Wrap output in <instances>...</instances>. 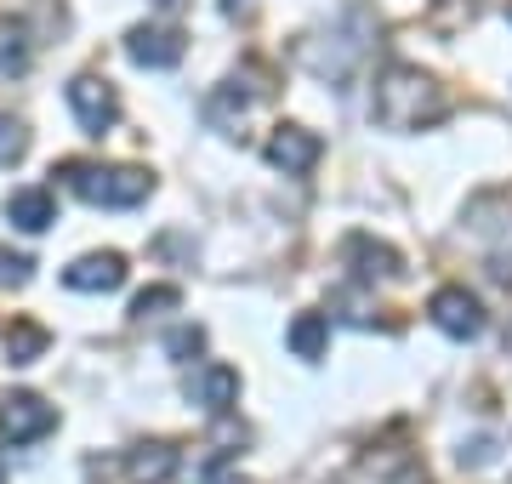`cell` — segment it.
I'll return each mask as SVG.
<instances>
[{
	"mask_svg": "<svg viewBox=\"0 0 512 484\" xmlns=\"http://www.w3.org/2000/svg\"><path fill=\"white\" fill-rule=\"evenodd\" d=\"M126 57L143 63V69H177L183 63V35L177 29H131Z\"/></svg>",
	"mask_w": 512,
	"mask_h": 484,
	"instance_id": "obj_8",
	"label": "cell"
},
{
	"mask_svg": "<svg viewBox=\"0 0 512 484\" xmlns=\"http://www.w3.org/2000/svg\"><path fill=\"white\" fill-rule=\"evenodd\" d=\"M154 6H177V0H154Z\"/></svg>",
	"mask_w": 512,
	"mask_h": 484,
	"instance_id": "obj_21",
	"label": "cell"
},
{
	"mask_svg": "<svg viewBox=\"0 0 512 484\" xmlns=\"http://www.w3.org/2000/svg\"><path fill=\"white\" fill-rule=\"evenodd\" d=\"M69 109H74V120L92 131V137H103V131L120 120L114 86H109V80H97V75H74V80H69Z\"/></svg>",
	"mask_w": 512,
	"mask_h": 484,
	"instance_id": "obj_4",
	"label": "cell"
},
{
	"mask_svg": "<svg viewBox=\"0 0 512 484\" xmlns=\"http://www.w3.org/2000/svg\"><path fill=\"white\" fill-rule=\"evenodd\" d=\"M63 285L69 291H120L126 285V257L120 251H92V257H80L74 268H63Z\"/></svg>",
	"mask_w": 512,
	"mask_h": 484,
	"instance_id": "obj_6",
	"label": "cell"
},
{
	"mask_svg": "<svg viewBox=\"0 0 512 484\" xmlns=\"http://www.w3.org/2000/svg\"><path fill=\"white\" fill-rule=\"evenodd\" d=\"M131 479H143V484H160L171 467H177V450L171 445H143V450H131Z\"/></svg>",
	"mask_w": 512,
	"mask_h": 484,
	"instance_id": "obj_14",
	"label": "cell"
},
{
	"mask_svg": "<svg viewBox=\"0 0 512 484\" xmlns=\"http://www.w3.org/2000/svg\"><path fill=\"white\" fill-rule=\"evenodd\" d=\"M433 325H439L444 336H478L484 331V308H478V297L467 291V285H444V291H433Z\"/></svg>",
	"mask_w": 512,
	"mask_h": 484,
	"instance_id": "obj_5",
	"label": "cell"
},
{
	"mask_svg": "<svg viewBox=\"0 0 512 484\" xmlns=\"http://www.w3.org/2000/svg\"><path fill=\"white\" fill-rule=\"evenodd\" d=\"M348 257L365 262V268H359L365 280H376V274H382V280H393V274H399V257H393L387 245H370L365 234H359V240H348Z\"/></svg>",
	"mask_w": 512,
	"mask_h": 484,
	"instance_id": "obj_15",
	"label": "cell"
},
{
	"mask_svg": "<svg viewBox=\"0 0 512 484\" xmlns=\"http://www.w3.org/2000/svg\"><path fill=\"white\" fill-rule=\"evenodd\" d=\"M188 399L194 405H205V410H234V399H239V371L234 365H200V371L188 376Z\"/></svg>",
	"mask_w": 512,
	"mask_h": 484,
	"instance_id": "obj_9",
	"label": "cell"
},
{
	"mask_svg": "<svg viewBox=\"0 0 512 484\" xmlns=\"http://www.w3.org/2000/svg\"><path fill=\"white\" fill-rule=\"evenodd\" d=\"M29 268H35V262L23 257V251H6V245H0V285H29Z\"/></svg>",
	"mask_w": 512,
	"mask_h": 484,
	"instance_id": "obj_19",
	"label": "cell"
},
{
	"mask_svg": "<svg viewBox=\"0 0 512 484\" xmlns=\"http://www.w3.org/2000/svg\"><path fill=\"white\" fill-rule=\"evenodd\" d=\"M29 69V23L0 18V80H12Z\"/></svg>",
	"mask_w": 512,
	"mask_h": 484,
	"instance_id": "obj_11",
	"label": "cell"
},
{
	"mask_svg": "<svg viewBox=\"0 0 512 484\" xmlns=\"http://www.w3.org/2000/svg\"><path fill=\"white\" fill-rule=\"evenodd\" d=\"M444 109H450L444 86L433 75H421L416 63L382 69L376 92H370V114H376V126H387V131H421V126H433V120H444Z\"/></svg>",
	"mask_w": 512,
	"mask_h": 484,
	"instance_id": "obj_1",
	"label": "cell"
},
{
	"mask_svg": "<svg viewBox=\"0 0 512 484\" xmlns=\"http://www.w3.org/2000/svg\"><path fill=\"white\" fill-rule=\"evenodd\" d=\"M63 177H69V188L86 205H143L148 188H154L148 171L137 166H69Z\"/></svg>",
	"mask_w": 512,
	"mask_h": 484,
	"instance_id": "obj_2",
	"label": "cell"
},
{
	"mask_svg": "<svg viewBox=\"0 0 512 484\" xmlns=\"http://www.w3.org/2000/svg\"><path fill=\"white\" fill-rule=\"evenodd\" d=\"M313 160H319V137L302 126H279L274 137H268V166H279L285 177H302V171H313Z\"/></svg>",
	"mask_w": 512,
	"mask_h": 484,
	"instance_id": "obj_7",
	"label": "cell"
},
{
	"mask_svg": "<svg viewBox=\"0 0 512 484\" xmlns=\"http://www.w3.org/2000/svg\"><path fill=\"white\" fill-rule=\"evenodd\" d=\"M23 149H29V131H23V120L0 114V166H18Z\"/></svg>",
	"mask_w": 512,
	"mask_h": 484,
	"instance_id": "obj_16",
	"label": "cell"
},
{
	"mask_svg": "<svg viewBox=\"0 0 512 484\" xmlns=\"http://www.w3.org/2000/svg\"><path fill=\"white\" fill-rule=\"evenodd\" d=\"M325 342H330L325 314H296L291 319V354L296 359H319V354H325Z\"/></svg>",
	"mask_w": 512,
	"mask_h": 484,
	"instance_id": "obj_13",
	"label": "cell"
},
{
	"mask_svg": "<svg viewBox=\"0 0 512 484\" xmlns=\"http://www.w3.org/2000/svg\"><path fill=\"white\" fill-rule=\"evenodd\" d=\"M200 348H205V331H194V325H183V331L165 336V354H171V359H194Z\"/></svg>",
	"mask_w": 512,
	"mask_h": 484,
	"instance_id": "obj_17",
	"label": "cell"
},
{
	"mask_svg": "<svg viewBox=\"0 0 512 484\" xmlns=\"http://www.w3.org/2000/svg\"><path fill=\"white\" fill-rule=\"evenodd\" d=\"M0 484H6V456H0Z\"/></svg>",
	"mask_w": 512,
	"mask_h": 484,
	"instance_id": "obj_20",
	"label": "cell"
},
{
	"mask_svg": "<svg viewBox=\"0 0 512 484\" xmlns=\"http://www.w3.org/2000/svg\"><path fill=\"white\" fill-rule=\"evenodd\" d=\"M57 428V410L40 399V393H6L0 399V433L12 439V445H35L46 433Z\"/></svg>",
	"mask_w": 512,
	"mask_h": 484,
	"instance_id": "obj_3",
	"label": "cell"
},
{
	"mask_svg": "<svg viewBox=\"0 0 512 484\" xmlns=\"http://www.w3.org/2000/svg\"><path fill=\"white\" fill-rule=\"evenodd\" d=\"M6 217H12L23 234H40V228H52L57 205H52V194H46V188H18V194L6 200Z\"/></svg>",
	"mask_w": 512,
	"mask_h": 484,
	"instance_id": "obj_10",
	"label": "cell"
},
{
	"mask_svg": "<svg viewBox=\"0 0 512 484\" xmlns=\"http://www.w3.org/2000/svg\"><path fill=\"white\" fill-rule=\"evenodd\" d=\"M177 291H171V285H160V291H143V297L131 302V319H148V314H160V308H177Z\"/></svg>",
	"mask_w": 512,
	"mask_h": 484,
	"instance_id": "obj_18",
	"label": "cell"
},
{
	"mask_svg": "<svg viewBox=\"0 0 512 484\" xmlns=\"http://www.w3.org/2000/svg\"><path fill=\"white\" fill-rule=\"evenodd\" d=\"M46 342H52V336H46V325H35V319H12V325H6V359H12V365H35V359L46 354Z\"/></svg>",
	"mask_w": 512,
	"mask_h": 484,
	"instance_id": "obj_12",
	"label": "cell"
}]
</instances>
